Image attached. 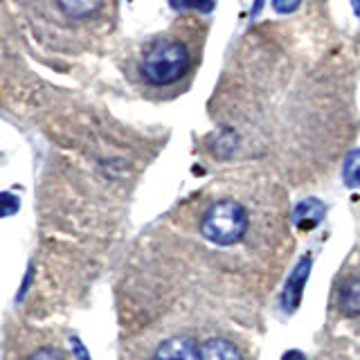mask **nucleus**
I'll list each match as a JSON object with an SVG mask.
<instances>
[{"instance_id": "f257e3e1", "label": "nucleus", "mask_w": 360, "mask_h": 360, "mask_svg": "<svg viewBox=\"0 0 360 360\" xmlns=\"http://www.w3.org/2000/svg\"><path fill=\"white\" fill-rule=\"evenodd\" d=\"M22 25L43 48L82 52L110 30L117 0H11Z\"/></svg>"}, {"instance_id": "f03ea898", "label": "nucleus", "mask_w": 360, "mask_h": 360, "mask_svg": "<svg viewBox=\"0 0 360 360\" xmlns=\"http://www.w3.org/2000/svg\"><path fill=\"white\" fill-rule=\"evenodd\" d=\"M207 27L196 16H185L155 34L133 54L131 77L146 93H172L187 86L196 72Z\"/></svg>"}, {"instance_id": "7ed1b4c3", "label": "nucleus", "mask_w": 360, "mask_h": 360, "mask_svg": "<svg viewBox=\"0 0 360 360\" xmlns=\"http://www.w3.org/2000/svg\"><path fill=\"white\" fill-rule=\"evenodd\" d=\"M200 232L210 243L234 245L248 232V212L236 200H219L207 207L200 221Z\"/></svg>"}, {"instance_id": "20e7f679", "label": "nucleus", "mask_w": 360, "mask_h": 360, "mask_svg": "<svg viewBox=\"0 0 360 360\" xmlns=\"http://www.w3.org/2000/svg\"><path fill=\"white\" fill-rule=\"evenodd\" d=\"M311 266H313L311 255H304L300 259V264L292 268V273L284 286V292H281V309L286 313H295V309L300 307L304 286H307V279L311 275Z\"/></svg>"}, {"instance_id": "39448f33", "label": "nucleus", "mask_w": 360, "mask_h": 360, "mask_svg": "<svg viewBox=\"0 0 360 360\" xmlns=\"http://www.w3.org/2000/svg\"><path fill=\"white\" fill-rule=\"evenodd\" d=\"M151 360H200V349L191 338L174 335L158 345Z\"/></svg>"}, {"instance_id": "423d86ee", "label": "nucleus", "mask_w": 360, "mask_h": 360, "mask_svg": "<svg viewBox=\"0 0 360 360\" xmlns=\"http://www.w3.org/2000/svg\"><path fill=\"white\" fill-rule=\"evenodd\" d=\"M20 345L18 360H70L63 347L41 340V335H37V340H20Z\"/></svg>"}, {"instance_id": "0eeeda50", "label": "nucleus", "mask_w": 360, "mask_h": 360, "mask_svg": "<svg viewBox=\"0 0 360 360\" xmlns=\"http://www.w3.org/2000/svg\"><path fill=\"white\" fill-rule=\"evenodd\" d=\"M326 214V205L318 198H307L297 202V207L292 210V223L300 225V228L309 230V228H315Z\"/></svg>"}, {"instance_id": "6e6552de", "label": "nucleus", "mask_w": 360, "mask_h": 360, "mask_svg": "<svg viewBox=\"0 0 360 360\" xmlns=\"http://www.w3.org/2000/svg\"><path fill=\"white\" fill-rule=\"evenodd\" d=\"M200 360H243L234 342L225 338H210L200 347Z\"/></svg>"}, {"instance_id": "1a4fd4ad", "label": "nucleus", "mask_w": 360, "mask_h": 360, "mask_svg": "<svg viewBox=\"0 0 360 360\" xmlns=\"http://www.w3.org/2000/svg\"><path fill=\"white\" fill-rule=\"evenodd\" d=\"M340 311L349 318L360 315V277H349L340 290Z\"/></svg>"}, {"instance_id": "9d476101", "label": "nucleus", "mask_w": 360, "mask_h": 360, "mask_svg": "<svg viewBox=\"0 0 360 360\" xmlns=\"http://www.w3.org/2000/svg\"><path fill=\"white\" fill-rule=\"evenodd\" d=\"M342 180L347 187H360V149L352 151L345 160V169H342Z\"/></svg>"}, {"instance_id": "9b49d317", "label": "nucleus", "mask_w": 360, "mask_h": 360, "mask_svg": "<svg viewBox=\"0 0 360 360\" xmlns=\"http://www.w3.org/2000/svg\"><path fill=\"white\" fill-rule=\"evenodd\" d=\"M18 198L11 194H0V217H11L14 212H18Z\"/></svg>"}, {"instance_id": "f8f14e48", "label": "nucleus", "mask_w": 360, "mask_h": 360, "mask_svg": "<svg viewBox=\"0 0 360 360\" xmlns=\"http://www.w3.org/2000/svg\"><path fill=\"white\" fill-rule=\"evenodd\" d=\"M300 0H273V7L277 14H290L292 9H297Z\"/></svg>"}, {"instance_id": "ddd939ff", "label": "nucleus", "mask_w": 360, "mask_h": 360, "mask_svg": "<svg viewBox=\"0 0 360 360\" xmlns=\"http://www.w3.org/2000/svg\"><path fill=\"white\" fill-rule=\"evenodd\" d=\"M281 360H307V356H304L302 352H297V349H292V352H286Z\"/></svg>"}, {"instance_id": "4468645a", "label": "nucleus", "mask_w": 360, "mask_h": 360, "mask_svg": "<svg viewBox=\"0 0 360 360\" xmlns=\"http://www.w3.org/2000/svg\"><path fill=\"white\" fill-rule=\"evenodd\" d=\"M75 352L82 356V360H88V356H86V352H84V347H82V342L79 340H75Z\"/></svg>"}, {"instance_id": "2eb2a0df", "label": "nucleus", "mask_w": 360, "mask_h": 360, "mask_svg": "<svg viewBox=\"0 0 360 360\" xmlns=\"http://www.w3.org/2000/svg\"><path fill=\"white\" fill-rule=\"evenodd\" d=\"M354 11L360 16V0H354Z\"/></svg>"}]
</instances>
